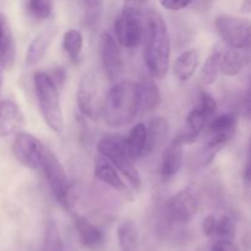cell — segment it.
<instances>
[{
  "instance_id": "11",
  "label": "cell",
  "mask_w": 251,
  "mask_h": 251,
  "mask_svg": "<svg viewBox=\"0 0 251 251\" xmlns=\"http://www.w3.org/2000/svg\"><path fill=\"white\" fill-rule=\"evenodd\" d=\"M100 53L107 76L112 81L117 80L124 68L119 42L112 34L103 32L100 39Z\"/></svg>"
},
{
  "instance_id": "31",
  "label": "cell",
  "mask_w": 251,
  "mask_h": 251,
  "mask_svg": "<svg viewBox=\"0 0 251 251\" xmlns=\"http://www.w3.org/2000/svg\"><path fill=\"white\" fill-rule=\"evenodd\" d=\"M218 220L213 215H208L202 222V232L206 237H212L216 234Z\"/></svg>"
},
{
  "instance_id": "19",
  "label": "cell",
  "mask_w": 251,
  "mask_h": 251,
  "mask_svg": "<svg viewBox=\"0 0 251 251\" xmlns=\"http://www.w3.org/2000/svg\"><path fill=\"white\" fill-rule=\"evenodd\" d=\"M95 176L103 181L104 184L109 185L117 191H125L126 190V185L120 178L118 169L108 161L105 157L100 154L95 163Z\"/></svg>"
},
{
  "instance_id": "5",
  "label": "cell",
  "mask_w": 251,
  "mask_h": 251,
  "mask_svg": "<svg viewBox=\"0 0 251 251\" xmlns=\"http://www.w3.org/2000/svg\"><path fill=\"white\" fill-rule=\"evenodd\" d=\"M237 115L234 113H225L211 119L207 125L208 140L203 152V163H210L230 140L237 129Z\"/></svg>"
},
{
  "instance_id": "29",
  "label": "cell",
  "mask_w": 251,
  "mask_h": 251,
  "mask_svg": "<svg viewBox=\"0 0 251 251\" xmlns=\"http://www.w3.org/2000/svg\"><path fill=\"white\" fill-rule=\"evenodd\" d=\"M27 12L34 20H47L53 11V1L51 0H27Z\"/></svg>"
},
{
  "instance_id": "33",
  "label": "cell",
  "mask_w": 251,
  "mask_h": 251,
  "mask_svg": "<svg viewBox=\"0 0 251 251\" xmlns=\"http://www.w3.org/2000/svg\"><path fill=\"white\" fill-rule=\"evenodd\" d=\"M211 251H239V248L233 240L220 239L212 245Z\"/></svg>"
},
{
  "instance_id": "3",
  "label": "cell",
  "mask_w": 251,
  "mask_h": 251,
  "mask_svg": "<svg viewBox=\"0 0 251 251\" xmlns=\"http://www.w3.org/2000/svg\"><path fill=\"white\" fill-rule=\"evenodd\" d=\"M34 90L38 100L39 112L44 122L56 134L64 131V117L60 104L58 86L49 74L39 71L34 75Z\"/></svg>"
},
{
  "instance_id": "13",
  "label": "cell",
  "mask_w": 251,
  "mask_h": 251,
  "mask_svg": "<svg viewBox=\"0 0 251 251\" xmlns=\"http://www.w3.org/2000/svg\"><path fill=\"white\" fill-rule=\"evenodd\" d=\"M183 140L179 136L174 137L171 144L166 147L163 152L161 163V174L163 180L174 178L180 171L183 164Z\"/></svg>"
},
{
  "instance_id": "9",
  "label": "cell",
  "mask_w": 251,
  "mask_h": 251,
  "mask_svg": "<svg viewBox=\"0 0 251 251\" xmlns=\"http://www.w3.org/2000/svg\"><path fill=\"white\" fill-rule=\"evenodd\" d=\"M42 171L44 172V176L55 200L65 210H69L70 201H69V184L65 169L61 166L60 161L56 158L55 154L49 149H46V152H44Z\"/></svg>"
},
{
  "instance_id": "37",
  "label": "cell",
  "mask_w": 251,
  "mask_h": 251,
  "mask_svg": "<svg viewBox=\"0 0 251 251\" xmlns=\"http://www.w3.org/2000/svg\"><path fill=\"white\" fill-rule=\"evenodd\" d=\"M2 71H4V68L0 65V93H1V87H2Z\"/></svg>"
},
{
  "instance_id": "35",
  "label": "cell",
  "mask_w": 251,
  "mask_h": 251,
  "mask_svg": "<svg viewBox=\"0 0 251 251\" xmlns=\"http://www.w3.org/2000/svg\"><path fill=\"white\" fill-rule=\"evenodd\" d=\"M244 180L248 185H251V137L249 141V149H248V161L244 169Z\"/></svg>"
},
{
  "instance_id": "27",
  "label": "cell",
  "mask_w": 251,
  "mask_h": 251,
  "mask_svg": "<svg viewBox=\"0 0 251 251\" xmlns=\"http://www.w3.org/2000/svg\"><path fill=\"white\" fill-rule=\"evenodd\" d=\"M83 47V37L78 29L70 28L64 33L63 37V48L73 60L80 56L81 50Z\"/></svg>"
},
{
  "instance_id": "22",
  "label": "cell",
  "mask_w": 251,
  "mask_h": 251,
  "mask_svg": "<svg viewBox=\"0 0 251 251\" xmlns=\"http://www.w3.org/2000/svg\"><path fill=\"white\" fill-rule=\"evenodd\" d=\"M199 51L196 49H188L183 51L174 61V75L181 81H186L195 74L199 66Z\"/></svg>"
},
{
  "instance_id": "26",
  "label": "cell",
  "mask_w": 251,
  "mask_h": 251,
  "mask_svg": "<svg viewBox=\"0 0 251 251\" xmlns=\"http://www.w3.org/2000/svg\"><path fill=\"white\" fill-rule=\"evenodd\" d=\"M80 6L86 25L95 27L100 21V17L103 15L104 1L103 0H80Z\"/></svg>"
},
{
  "instance_id": "12",
  "label": "cell",
  "mask_w": 251,
  "mask_h": 251,
  "mask_svg": "<svg viewBox=\"0 0 251 251\" xmlns=\"http://www.w3.org/2000/svg\"><path fill=\"white\" fill-rule=\"evenodd\" d=\"M98 91L97 76L93 71H87L83 74L78 85L76 100L80 112L85 117L95 119L96 115V96Z\"/></svg>"
},
{
  "instance_id": "32",
  "label": "cell",
  "mask_w": 251,
  "mask_h": 251,
  "mask_svg": "<svg viewBox=\"0 0 251 251\" xmlns=\"http://www.w3.org/2000/svg\"><path fill=\"white\" fill-rule=\"evenodd\" d=\"M159 2H161L164 9L178 11V10H181L188 6V5H190L193 0H159Z\"/></svg>"
},
{
  "instance_id": "21",
  "label": "cell",
  "mask_w": 251,
  "mask_h": 251,
  "mask_svg": "<svg viewBox=\"0 0 251 251\" xmlns=\"http://www.w3.org/2000/svg\"><path fill=\"white\" fill-rule=\"evenodd\" d=\"M242 49L233 47H221V73L227 76H235L243 70L245 58Z\"/></svg>"
},
{
  "instance_id": "6",
  "label": "cell",
  "mask_w": 251,
  "mask_h": 251,
  "mask_svg": "<svg viewBox=\"0 0 251 251\" xmlns=\"http://www.w3.org/2000/svg\"><path fill=\"white\" fill-rule=\"evenodd\" d=\"M216 109H217V102L215 98L207 92L201 93L198 105L189 112L183 131L179 132L178 135L184 144H191L200 136L201 132L207 127L208 123L211 122V118L215 114Z\"/></svg>"
},
{
  "instance_id": "23",
  "label": "cell",
  "mask_w": 251,
  "mask_h": 251,
  "mask_svg": "<svg viewBox=\"0 0 251 251\" xmlns=\"http://www.w3.org/2000/svg\"><path fill=\"white\" fill-rule=\"evenodd\" d=\"M118 242L122 251H139V230L132 220H124L117 230Z\"/></svg>"
},
{
  "instance_id": "10",
  "label": "cell",
  "mask_w": 251,
  "mask_h": 251,
  "mask_svg": "<svg viewBox=\"0 0 251 251\" xmlns=\"http://www.w3.org/2000/svg\"><path fill=\"white\" fill-rule=\"evenodd\" d=\"M46 149L37 137L27 132L17 134L12 144V152L17 161L31 169H42Z\"/></svg>"
},
{
  "instance_id": "17",
  "label": "cell",
  "mask_w": 251,
  "mask_h": 251,
  "mask_svg": "<svg viewBox=\"0 0 251 251\" xmlns=\"http://www.w3.org/2000/svg\"><path fill=\"white\" fill-rule=\"evenodd\" d=\"M147 127L144 123H139L130 130L127 137L124 139V147L132 161H137L146 156Z\"/></svg>"
},
{
  "instance_id": "34",
  "label": "cell",
  "mask_w": 251,
  "mask_h": 251,
  "mask_svg": "<svg viewBox=\"0 0 251 251\" xmlns=\"http://www.w3.org/2000/svg\"><path fill=\"white\" fill-rule=\"evenodd\" d=\"M243 114L247 119L251 120V80L247 93L244 96V100H243Z\"/></svg>"
},
{
  "instance_id": "24",
  "label": "cell",
  "mask_w": 251,
  "mask_h": 251,
  "mask_svg": "<svg viewBox=\"0 0 251 251\" xmlns=\"http://www.w3.org/2000/svg\"><path fill=\"white\" fill-rule=\"evenodd\" d=\"M221 73V47L216 46L200 70V81L203 86L212 85Z\"/></svg>"
},
{
  "instance_id": "20",
  "label": "cell",
  "mask_w": 251,
  "mask_h": 251,
  "mask_svg": "<svg viewBox=\"0 0 251 251\" xmlns=\"http://www.w3.org/2000/svg\"><path fill=\"white\" fill-rule=\"evenodd\" d=\"M147 127V146L146 154L152 153L164 144L169 132L168 120L163 117H154L146 124Z\"/></svg>"
},
{
  "instance_id": "14",
  "label": "cell",
  "mask_w": 251,
  "mask_h": 251,
  "mask_svg": "<svg viewBox=\"0 0 251 251\" xmlns=\"http://www.w3.org/2000/svg\"><path fill=\"white\" fill-rule=\"evenodd\" d=\"M55 36V27H49V28L39 32L32 39L31 43L28 44V48H27L26 51V59H25V63H26L27 66H34L43 59V56L46 55V51L48 50L49 46H50Z\"/></svg>"
},
{
  "instance_id": "8",
  "label": "cell",
  "mask_w": 251,
  "mask_h": 251,
  "mask_svg": "<svg viewBox=\"0 0 251 251\" xmlns=\"http://www.w3.org/2000/svg\"><path fill=\"white\" fill-rule=\"evenodd\" d=\"M216 29L226 46L245 49L251 46V21L245 17L222 15L216 20Z\"/></svg>"
},
{
  "instance_id": "16",
  "label": "cell",
  "mask_w": 251,
  "mask_h": 251,
  "mask_svg": "<svg viewBox=\"0 0 251 251\" xmlns=\"http://www.w3.org/2000/svg\"><path fill=\"white\" fill-rule=\"evenodd\" d=\"M24 117L19 105L11 100H0V137L7 136L21 126Z\"/></svg>"
},
{
  "instance_id": "15",
  "label": "cell",
  "mask_w": 251,
  "mask_h": 251,
  "mask_svg": "<svg viewBox=\"0 0 251 251\" xmlns=\"http://www.w3.org/2000/svg\"><path fill=\"white\" fill-rule=\"evenodd\" d=\"M15 56L16 48L11 28L6 16L0 14V65L4 68V70H9L14 66Z\"/></svg>"
},
{
  "instance_id": "4",
  "label": "cell",
  "mask_w": 251,
  "mask_h": 251,
  "mask_svg": "<svg viewBox=\"0 0 251 251\" xmlns=\"http://www.w3.org/2000/svg\"><path fill=\"white\" fill-rule=\"evenodd\" d=\"M97 150L103 157L108 159L123 176L126 178L130 185L135 189L141 186V178L132 164V159L126 153L124 147V139L115 136H105L98 142Z\"/></svg>"
},
{
  "instance_id": "28",
  "label": "cell",
  "mask_w": 251,
  "mask_h": 251,
  "mask_svg": "<svg viewBox=\"0 0 251 251\" xmlns=\"http://www.w3.org/2000/svg\"><path fill=\"white\" fill-rule=\"evenodd\" d=\"M43 251H65L63 238L54 221H49L47 223L43 239Z\"/></svg>"
},
{
  "instance_id": "25",
  "label": "cell",
  "mask_w": 251,
  "mask_h": 251,
  "mask_svg": "<svg viewBox=\"0 0 251 251\" xmlns=\"http://www.w3.org/2000/svg\"><path fill=\"white\" fill-rule=\"evenodd\" d=\"M152 76H144L140 83L142 96V108L145 112H153L161 103V93Z\"/></svg>"
},
{
  "instance_id": "18",
  "label": "cell",
  "mask_w": 251,
  "mask_h": 251,
  "mask_svg": "<svg viewBox=\"0 0 251 251\" xmlns=\"http://www.w3.org/2000/svg\"><path fill=\"white\" fill-rule=\"evenodd\" d=\"M74 225H75V229L77 232L78 240L83 247L87 249H95L102 244L103 233L96 226H93L87 218L83 216H75Z\"/></svg>"
},
{
  "instance_id": "7",
  "label": "cell",
  "mask_w": 251,
  "mask_h": 251,
  "mask_svg": "<svg viewBox=\"0 0 251 251\" xmlns=\"http://www.w3.org/2000/svg\"><path fill=\"white\" fill-rule=\"evenodd\" d=\"M200 207V196L198 189L189 185L174 194L166 203L167 218L172 223L186 225L198 213Z\"/></svg>"
},
{
  "instance_id": "30",
  "label": "cell",
  "mask_w": 251,
  "mask_h": 251,
  "mask_svg": "<svg viewBox=\"0 0 251 251\" xmlns=\"http://www.w3.org/2000/svg\"><path fill=\"white\" fill-rule=\"evenodd\" d=\"M237 234V227L235 222L230 216L225 215L218 220L217 229H216V235L220 239H228L233 240Z\"/></svg>"
},
{
  "instance_id": "2",
  "label": "cell",
  "mask_w": 251,
  "mask_h": 251,
  "mask_svg": "<svg viewBox=\"0 0 251 251\" xmlns=\"http://www.w3.org/2000/svg\"><path fill=\"white\" fill-rule=\"evenodd\" d=\"M142 108L140 83L132 81L118 82L108 91L103 115L108 126L120 127L134 122Z\"/></svg>"
},
{
  "instance_id": "36",
  "label": "cell",
  "mask_w": 251,
  "mask_h": 251,
  "mask_svg": "<svg viewBox=\"0 0 251 251\" xmlns=\"http://www.w3.org/2000/svg\"><path fill=\"white\" fill-rule=\"evenodd\" d=\"M51 77H53L56 86H61L64 83V81H65V71L61 68L55 69V70H54V76H51Z\"/></svg>"
},
{
  "instance_id": "1",
  "label": "cell",
  "mask_w": 251,
  "mask_h": 251,
  "mask_svg": "<svg viewBox=\"0 0 251 251\" xmlns=\"http://www.w3.org/2000/svg\"><path fill=\"white\" fill-rule=\"evenodd\" d=\"M145 63L150 75L164 78L171 64V37L163 17L156 11L146 15L145 32Z\"/></svg>"
}]
</instances>
